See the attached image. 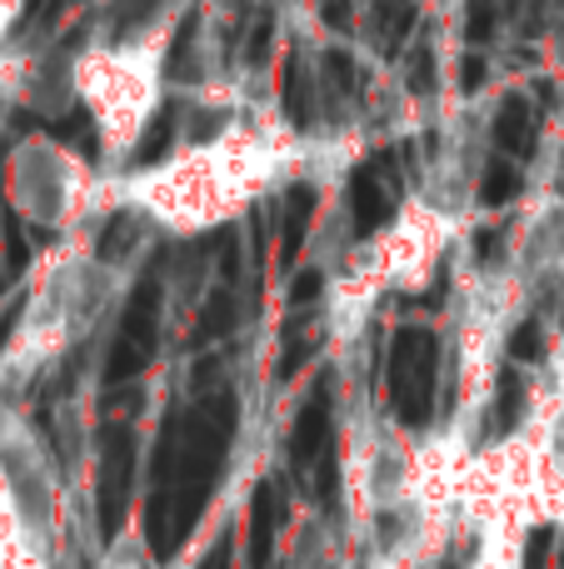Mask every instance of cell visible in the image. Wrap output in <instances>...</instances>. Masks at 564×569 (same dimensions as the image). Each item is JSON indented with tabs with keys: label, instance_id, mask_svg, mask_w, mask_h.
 Masks as SVG:
<instances>
[{
	"label": "cell",
	"instance_id": "1",
	"mask_svg": "<svg viewBox=\"0 0 564 569\" xmlns=\"http://www.w3.org/2000/svg\"><path fill=\"white\" fill-rule=\"evenodd\" d=\"M390 210H395V186L385 180V170H380V166H370L365 176L355 180V216H360V226H380Z\"/></svg>",
	"mask_w": 564,
	"mask_h": 569
},
{
	"label": "cell",
	"instance_id": "2",
	"mask_svg": "<svg viewBox=\"0 0 564 569\" xmlns=\"http://www.w3.org/2000/svg\"><path fill=\"white\" fill-rule=\"evenodd\" d=\"M480 190H485V200H505L510 196V176L500 166H490L485 170V186H480Z\"/></svg>",
	"mask_w": 564,
	"mask_h": 569
}]
</instances>
